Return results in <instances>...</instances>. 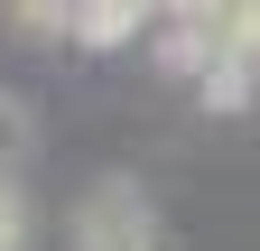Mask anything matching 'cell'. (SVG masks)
<instances>
[{
	"mask_svg": "<svg viewBox=\"0 0 260 251\" xmlns=\"http://www.w3.org/2000/svg\"><path fill=\"white\" fill-rule=\"evenodd\" d=\"M149 10H158V0H75V38H84V47H112V38H130Z\"/></svg>",
	"mask_w": 260,
	"mask_h": 251,
	"instance_id": "2",
	"label": "cell"
},
{
	"mask_svg": "<svg viewBox=\"0 0 260 251\" xmlns=\"http://www.w3.org/2000/svg\"><path fill=\"white\" fill-rule=\"evenodd\" d=\"M28 149H38V131H28V103H10V93H0V186H19Z\"/></svg>",
	"mask_w": 260,
	"mask_h": 251,
	"instance_id": "3",
	"label": "cell"
},
{
	"mask_svg": "<svg viewBox=\"0 0 260 251\" xmlns=\"http://www.w3.org/2000/svg\"><path fill=\"white\" fill-rule=\"evenodd\" d=\"M75 251H158V224H149L140 186H121V177L93 186L75 205Z\"/></svg>",
	"mask_w": 260,
	"mask_h": 251,
	"instance_id": "1",
	"label": "cell"
},
{
	"mask_svg": "<svg viewBox=\"0 0 260 251\" xmlns=\"http://www.w3.org/2000/svg\"><path fill=\"white\" fill-rule=\"evenodd\" d=\"M28 38H75V0H0Z\"/></svg>",
	"mask_w": 260,
	"mask_h": 251,
	"instance_id": "4",
	"label": "cell"
},
{
	"mask_svg": "<svg viewBox=\"0 0 260 251\" xmlns=\"http://www.w3.org/2000/svg\"><path fill=\"white\" fill-rule=\"evenodd\" d=\"M0 251H28V196L0 186Z\"/></svg>",
	"mask_w": 260,
	"mask_h": 251,
	"instance_id": "5",
	"label": "cell"
}]
</instances>
